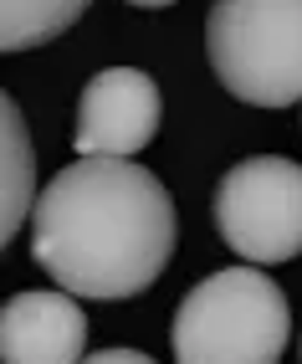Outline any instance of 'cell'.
Instances as JSON below:
<instances>
[{"label":"cell","instance_id":"obj_1","mask_svg":"<svg viewBox=\"0 0 302 364\" xmlns=\"http://www.w3.org/2000/svg\"><path fill=\"white\" fill-rule=\"evenodd\" d=\"M180 241L169 190L134 159L77 154L52 175L31 210V257L57 287L92 303L139 298Z\"/></svg>","mask_w":302,"mask_h":364},{"label":"cell","instance_id":"obj_2","mask_svg":"<svg viewBox=\"0 0 302 364\" xmlns=\"http://www.w3.org/2000/svg\"><path fill=\"white\" fill-rule=\"evenodd\" d=\"M292 308L261 267H225L200 277L174 308V364H282Z\"/></svg>","mask_w":302,"mask_h":364},{"label":"cell","instance_id":"obj_3","mask_svg":"<svg viewBox=\"0 0 302 364\" xmlns=\"http://www.w3.org/2000/svg\"><path fill=\"white\" fill-rule=\"evenodd\" d=\"M205 52L236 103H302V0H215Z\"/></svg>","mask_w":302,"mask_h":364},{"label":"cell","instance_id":"obj_4","mask_svg":"<svg viewBox=\"0 0 302 364\" xmlns=\"http://www.w3.org/2000/svg\"><path fill=\"white\" fill-rule=\"evenodd\" d=\"M215 231L241 262L276 267L302 257V164L282 154H251L215 185Z\"/></svg>","mask_w":302,"mask_h":364},{"label":"cell","instance_id":"obj_5","mask_svg":"<svg viewBox=\"0 0 302 364\" xmlns=\"http://www.w3.org/2000/svg\"><path fill=\"white\" fill-rule=\"evenodd\" d=\"M164 118L159 82L139 67H103L87 77L77 98V129H72V149L77 154H108V159H134L149 149Z\"/></svg>","mask_w":302,"mask_h":364},{"label":"cell","instance_id":"obj_6","mask_svg":"<svg viewBox=\"0 0 302 364\" xmlns=\"http://www.w3.org/2000/svg\"><path fill=\"white\" fill-rule=\"evenodd\" d=\"M0 359L6 364H82L87 313L77 293H67V287L16 293L0 313Z\"/></svg>","mask_w":302,"mask_h":364},{"label":"cell","instance_id":"obj_7","mask_svg":"<svg viewBox=\"0 0 302 364\" xmlns=\"http://www.w3.org/2000/svg\"><path fill=\"white\" fill-rule=\"evenodd\" d=\"M0 144H6V200H0V241H11L26 215L36 210V149L26 134V113L21 103L0 98Z\"/></svg>","mask_w":302,"mask_h":364},{"label":"cell","instance_id":"obj_8","mask_svg":"<svg viewBox=\"0 0 302 364\" xmlns=\"http://www.w3.org/2000/svg\"><path fill=\"white\" fill-rule=\"evenodd\" d=\"M87 6L92 0H0V46L6 52L46 46L77 26Z\"/></svg>","mask_w":302,"mask_h":364},{"label":"cell","instance_id":"obj_9","mask_svg":"<svg viewBox=\"0 0 302 364\" xmlns=\"http://www.w3.org/2000/svg\"><path fill=\"white\" fill-rule=\"evenodd\" d=\"M82 364H154V359L139 354V349H97V354H87Z\"/></svg>","mask_w":302,"mask_h":364},{"label":"cell","instance_id":"obj_10","mask_svg":"<svg viewBox=\"0 0 302 364\" xmlns=\"http://www.w3.org/2000/svg\"><path fill=\"white\" fill-rule=\"evenodd\" d=\"M129 6H139V11H164V6H174V0H129Z\"/></svg>","mask_w":302,"mask_h":364}]
</instances>
